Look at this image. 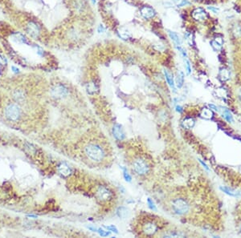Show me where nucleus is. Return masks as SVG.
I'll use <instances>...</instances> for the list:
<instances>
[{
  "label": "nucleus",
  "mask_w": 241,
  "mask_h": 238,
  "mask_svg": "<svg viewBox=\"0 0 241 238\" xmlns=\"http://www.w3.org/2000/svg\"><path fill=\"white\" fill-rule=\"evenodd\" d=\"M85 154L89 159L94 162H101L105 157V151L97 143H89L84 148Z\"/></svg>",
  "instance_id": "obj_1"
},
{
  "label": "nucleus",
  "mask_w": 241,
  "mask_h": 238,
  "mask_svg": "<svg viewBox=\"0 0 241 238\" xmlns=\"http://www.w3.org/2000/svg\"><path fill=\"white\" fill-rule=\"evenodd\" d=\"M22 116V111L20 106L16 104H10L5 108V116L11 122H17Z\"/></svg>",
  "instance_id": "obj_2"
},
{
  "label": "nucleus",
  "mask_w": 241,
  "mask_h": 238,
  "mask_svg": "<svg viewBox=\"0 0 241 238\" xmlns=\"http://www.w3.org/2000/svg\"><path fill=\"white\" fill-rule=\"evenodd\" d=\"M174 211L179 215H184L189 211V205L183 199H176L172 202Z\"/></svg>",
  "instance_id": "obj_3"
},
{
  "label": "nucleus",
  "mask_w": 241,
  "mask_h": 238,
  "mask_svg": "<svg viewBox=\"0 0 241 238\" xmlns=\"http://www.w3.org/2000/svg\"><path fill=\"white\" fill-rule=\"evenodd\" d=\"M134 169L138 175H146L149 172V166L143 159H137L134 162Z\"/></svg>",
  "instance_id": "obj_4"
},
{
  "label": "nucleus",
  "mask_w": 241,
  "mask_h": 238,
  "mask_svg": "<svg viewBox=\"0 0 241 238\" xmlns=\"http://www.w3.org/2000/svg\"><path fill=\"white\" fill-rule=\"evenodd\" d=\"M51 94L56 99H63L68 95V89L64 85H56L51 91Z\"/></svg>",
  "instance_id": "obj_5"
},
{
  "label": "nucleus",
  "mask_w": 241,
  "mask_h": 238,
  "mask_svg": "<svg viewBox=\"0 0 241 238\" xmlns=\"http://www.w3.org/2000/svg\"><path fill=\"white\" fill-rule=\"evenodd\" d=\"M26 31H27V34L33 39H37L39 38V35H40V28H39V25L33 21H31L27 24V27H26Z\"/></svg>",
  "instance_id": "obj_6"
},
{
  "label": "nucleus",
  "mask_w": 241,
  "mask_h": 238,
  "mask_svg": "<svg viewBox=\"0 0 241 238\" xmlns=\"http://www.w3.org/2000/svg\"><path fill=\"white\" fill-rule=\"evenodd\" d=\"M97 196L101 201H108L112 198L113 194L107 188H105L104 186H101L97 190Z\"/></svg>",
  "instance_id": "obj_7"
},
{
  "label": "nucleus",
  "mask_w": 241,
  "mask_h": 238,
  "mask_svg": "<svg viewBox=\"0 0 241 238\" xmlns=\"http://www.w3.org/2000/svg\"><path fill=\"white\" fill-rule=\"evenodd\" d=\"M157 230V226L153 221H147L142 226V232L147 236L154 235Z\"/></svg>",
  "instance_id": "obj_8"
},
{
  "label": "nucleus",
  "mask_w": 241,
  "mask_h": 238,
  "mask_svg": "<svg viewBox=\"0 0 241 238\" xmlns=\"http://www.w3.org/2000/svg\"><path fill=\"white\" fill-rule=\"evenodd\" d=\"M192 17L197 21H204L207 18V14L202 8H196L192 12Z\"/></svg>",
  "instance_id": "obj_9"
},
{
  "label": "nucleus",
  "mask_w": 241,
  "mask_h": 238,
  "mask_svg": "<svg viewBox=\"0 0 241 238\" xmlns=\"http://www.w3.org/2000/svg\"><path fill=\"white\" fill-rule=\"evenodd\" d=\"M11 40L16 43H20V44H27L29 45L30 43L28 39L25 37V35H23L20 32H16L11 35Z\"/></svg>",
  "instance_id": "obj_10"
},
{
  "label": "nucleus",
  "mask_w": 241,
  "mask_h": 238,
  "mask_svg": "<svg viewBox=\"0 0 241 238\" xmlns=\"http://www.w3.org/2000/svg\"><path fill=\"white\" fill-rule=\"evenodd\" d=\"M113 133L115 138L117 139H123L125 138V132L120 124H115L113 128Z\"/></svg>",
  "instance_id": "obj_11"
},
{
  "label": "nucleus",
  "mask_w": 241,
  "mask_h": 238,
  "mask_svg": "<svg viewBox=\"0 0 241 238\" xmlns=\"http://www.w3.org/2000/svg\"><path fill=\"white\" fill-rule=\"evenodd\" d=\"M140 12L142 17L146 19V20L151 19V18H153L155 15V11H154V9L151 7H142V9H141Z\"/></svg>",
  "instance_id": "obj_12"
},
{
  "label": "nucleus",
  "mask_w": 241,
  "mask_h": 238,
  "mask_svg": "<svg viewBox=\"0 0 241 238\" xmlns=\"http://www.w3.org/2000/svg\"><path fill=\"white\" fill-rule=\"evenodd\" d=\"M58 171L63 176H68L72 172V169L66 163H61L58 166Z\"/></svg>",
  "instance_id": "obj_13"
},
{
  "label": "nucleus",
  "mask_w": 241,
  "mask_h": 238,
  "mask_svg": "<svg viewBox=\"0 0 241 238\" xmlns=\"http://www.w3.org/2000/svg\"><path fill=\"white\" fill-rule=\"evenodd\" d=\"M220 189L228 195L235 196V197H241V190H235L229 187H220Z\"/></svg>",
  "instance_id": "obj_14"
},
{
  "label": "nucleus",
  "mask_w": 241,
  "mask_h": 238,
  "mask_svg": "<svg viewBox=\"0 0 241 238\" xmlns=\"http://www.w3.org/2000/svg\"><path fill=\"white\" fill-rule=\"evenodd\" d=\"M13 98L18 103L24 102L25 99V94L23 90L18 89L13 92Z\"/></svg>",
  "instance_id": "obj_15"
},
{
  "label": "nucleus",
  "mask_w": 241,
  "mask_h": 238,
  "mask_svg": "<svg viewBox=\"0 0 241 238\" xmlns=\"http://www.w3.org/2000/svg\"><path fill=\"white\" fill-rule=\"evenodd\" d=\"M220 108H221L220 109V112H221L222 116H223V117H224L228 122L229 123L232 122V121H233V117H232V116H231L230 111L228 110V109L225 108H223V107H221Z\"/></svg>",
  "instance_id": "obj_16"
},
{
  "label": "nucleus",
  "mask_w": 241,
  "mask_h": 238,
  "mask_svg": "<svg viewBox=\"0 0 241 238\" xmlns=\"http://www.w3.org/2000/svg\"><path fill=\"white\" fill-rule=\"evenodd\" d=\"M117 213V216L121 219H125L130 216V211H129V209L125 207L118 208Z\"/></svg>",
  "instance_id": "obj_17"
},
{
  "label": "nucleus",
  "mask_w": 241,
  "mask_h": 238,
  "mask_svg": "<svg viewBox=\"0 0 241 238\" xmlns=\"http://www.w3.org/2000/svg\"><path fill=\"white\" fill-rule=\"evenodd\" d=\"M164 74H165L166 79V81H167V83H169L170 87L175 90V82H174V79H173V76H172V74H171V72H168L167 70H166V69H164Z\"/></svg>",
  "instance_id": "obj_18"
},
{
  "label": "nucleus",
  "mask_w": 241,
  "mask_h": 238,
  "mask_svg": "<svg viewBox=\"0 0 241 238\" xmlns=\"http://www.w3.org/2000/svg\"><path fill=\"white\" fill-rule=\"evenodd\" d=\"M183 82H184V74L183 72L179 71L176 76V84H177L178 87H182L183 85Z\"/></svg>",
  "instance_id": "obj_19"
},
{
  "label": "nucleus",
  "mask_w": 241,
  "mask_h": 238,
  "mask_svg": "<svg viewBox=\"0 0 241 238\" xmlns=\"http://www.w3.org/2000/svg\"><path fill=\"white\" fill-rule=\"evenodd\" d=\"M219 76H220V79L222 81H227L230 78V72L228 69L223 68V69L220 70Z\"/></svg>",
  "instance_id": "obj_20"
},
{
  "label": "nucleus",
  "mask_w": 241,
  "mask_h": 238,
  "mask_svg": "<svg viewBox=\"0 0 241 238\" xmlns=\"http://www.w3.org/2000/svg\"><path fill=\"white\" fill-rule=\"evenodd\" d=\"M201 117L206 119V120H211L213 117V112L210 108H203L201 112Z\"/></svg>",
  "instance_id": "obj_21"
},
{
  "label": "nucleus",
  "mask_w": 241,
  "mask_h": 238,
  "mask_svg": "<svg viewBox=\"0 0 241 238\" xmlns=\"http://www.w3.org/2000/svg\"><path fill=\"white\" fill-rule=\"evenodd\" d=\"M194 124H195V122H194V119L192 118H186L184 119L183 121V127L187 128V129H191V128H192L194 126Z\"/></svg>",
  "instance_id": "obj_22"
},
{
  "label": "nucleus",
  "mask_w": 241,
  "mask_h": 238,
  "mask_svg": "<svg viewBox=\"0 0 241 238\" xmlns=\"http://www.w3.org/2000/svg\"><path fill=\"white\" fill-rule=\"evenodd\" d=\"M168 34H169V36L170 38H171L172 40L175 42V43L177 45H181V43H182V41H181L180 38H179V35H177V34L175 33V32H174V31H168Z\"/></svg>",
  "instance_id": "obj_23"
},
{
  "label": "nucleus",
  "mask_w": 241,
  "mask_h": 238,
  "mask_svg": "<svg viewBox=\"0 0 241 238\" xmlns=\"http://www.w3.org/2000/svg\"><path fill=\"white\" fill-rule=\"evenodd\" d=\"M87 90L89 93H90V94H93V93H95L96 91L98 90V87H97V84H96L95 83L92 82V83H89L87 85Z\"/></svg>",
  "instance_id": "obj_24"
},
{
  "label": "nucleus",
  "mask_w": 241,
  "mask_h": 238,
  "mask_svg": "<svg viewBox=\"0 0 241 238\" xmlns=\"http://www.w3.org/2000/svg\"><path fill=\"white\" fill-rule=\"evenodd\" d=\"M235 37H240L241 36V26L239 24H235L232 29Z\"/></svg>",
  "instance_id": "obj_25"
},
{
  "label": "nucleus",
  "mask_w": 241,
  "mask_h": 238,
  "mask_svg": "<svg viewBox=\"0 0 241 238\" xmlns=\"http://www.w3.org/2000/svg\"><path fill=\"white\" fill-rule=\"evenodd\" d=\"M211 46L216 51L220 50L222 47V44H220V43H218L217 41H216V40H212L211 42Z\"/></svg>",
  "instance_id": "obj_26"
},
{
  "label": "nucleus",
  "mask_w": 241,
  "mask_h": 238,
  "mask_svg": "<svg viewBox=\"0 0 241 238\" xmlns=\"http://www.w3.org/2000/svg\"><path fill=\"white\" fill-rule=\"evenodd\" d=\"M119 35H120V36L121 37V38H123V39H128L129 37L130 36V33H129L127 31H125H125H123V30L119 31Z\"/></svg>",
  "instance_id": "obj_27"
},
{
  "label": "nucleus",
  "mask_w": 241,
  "mask_h": 238,
  "mask_svg": "<svg viewBox=\"0 0 241 238\" xmlns=\"http://www.w3.org/2000/svg\"><path fill=\"white\" fill-rule=\"evenodd\" d=\"M147 203H148V205H149V207H150L152 210H154V211L157 210L155 205H154V203L153 202V201H152L150 198H148L147 199Z\"/></svg>",
  "instance_id": "obj_28"
},
{
  "label": "nucleus",
  "mask_w": 241,
  "mask_h": 238,
  "mask_svg": "<svg viewBox=\"0 0 241 238\" xmlns=\"http://www.w3.org/2000/svg\"><path fill=\"white\" fill-rule=\"evenodd\" d=\"M123 170H124V177H125V180H126V181L130 182L131 180H132L131 176H130V174L128 173V172H127L126 169H123Z\"/></svg>",
  "instance_id": "obj_29"
},
{
  "label": "nucleus",
  "mask_w": 241,
  "mask_h": 238,
  "mask_svg": "<svg viewBox=\"0 0 241 238\" xmlns=\"http://www.w3.org/2000/svg\"><path fill=\"white\" fill-rule=\"evenodd\" d=\"M186 69H187V73L190 74L191 72V64H190V62H189L188 60H186Z\"/></svg>",
  "instance_id": "obj_30"
},
{
  "label": "nucleus",
  "mask_w": 241,
  "mask_h": 238,
  "mask_svg": "<svg viewBox=\"0 0 241 238\" xmlns=\"http://www.w3.org/2000/svg\"><path fill=\"white\" fill-rule=\"evenodd\" d=\"M97 232H99V234L101 235V236H108V235H109V232H105V230H103V229H101V228H99Z\"/></svg>",
  "instance_id": "obj_31"
},
{
  "label": "nucleus",
  "mask_w": 241,
  "mask_h": 238,
  "mask_svg": "<svg viewBox=\"0 0 241 238\" xmlns=\"http://www.w3.org/2000/svg\"><path fill=\"white\" fill-rule=\"evenodd\" d=\"M190 4V2L187 1V0H183L182 2H180V3L178 5V7H184V6H187V5H189Z\"/></svg>",
  "instance_id": "obj_32"
},
{
  "label": "nucleus",
  "mask_w": 241,
  "mask_h": 238,
  "mask_svg": "<svg viewBox=\"0 0 241 238\" xmlns=\"http://www.w3.org/2000/svg\"><path fill=\"white\" fill-rule=\"evenodd\" d=\"M106 228H107V229H109V230L112 231V232H116V233H118V231H117V229L116 228V227L113 226V225H112V226H106Z\"/></svg>",
  "instance_id": "obj_33"
},
{
  "label": "nucleus",
  "mask_w": 241,
  "mask_h": 238,
  "mask_svg": "<svg viewBox=\"0 0 241 238\" xmlns=\"http://www.w3.org/2000/svg\"><path fill=\"white\" fill-rule=\"evenodd\" d=\"M208 107H209V108H210L211 110H214L216 111V112H218V111H219L217 107L214 104H208Z\"/></svg>",
  "instance_id": "obj_34"
},
{
  "label": "nucleus",
  "mask_w": 241,
  "mask_h": 238,
  "mask_svg": "<svg viewBox=\"0 0 241 238\" xmlns=\"http://www.w3.org/2000/svg\"><path fill=\"white\" fill-rule=\"evenodd\" d=\"M36 48H37V53H38L39 55H43V49L40 48V47H39V46H36Z\"/></svg>",
  "instance_id": "obj_35"
},
{
  "label": "nucleus",
  "mask_w": 241,
  "mask_h": 238,
  "mask_svg": "<svg viewBox=\"0 0 241 238\" xmlns=\"http://www.w3.org/2000/svg\"><path fill=\"white\" fill-rule=\"evenodd\" d=\"M0 63H2V64H7L6 58H5L4 56H2V55H0Z\"/></svg>",
  "instance_id": "obj_36"
},
{
  "label": "nucleus",
  "mask_w": 241,
  "mask_h": 238,
  "mask_svg": "<svg viewBox=\"0 0 241 238\" xmlns=\"http://www.w3.org/2000/svg\"><path fill=\"white\" fill-rule=\"evenodd\" d=\"M97 31H98V32H99V33H103L104 31H105V29H104L103 26L100 25L99 27H98V30H97Z\"/></svg>",
  "instance_id": "obj_37"
},
{
  "label": "nucleus",
  "mask_w": 241,
  "mask_h": 238,
  "mask_svg": "<svg viewBox=\"0 0 241 238\" xmlns=\"http://www.w3.org/2000/svg\"><path fill=\"white\" fill-rule=\"evenodd\" d=\"M12 70H13V72H15V73H18L19 72V69H18L17 68H16V67H12Z\"/></svg>",
  "instance_id": "obj_38"
},
{
  "label": "nucleus",
  "mask_w": 241,
  "mask_h": 238,
  "mask_svg": "<svg viewBox=\"0 0 241 238\" xmlns=\"http://www.w3.org/2000/svg\"><path fill=\"white\" fill-rule=\"evenodd\" d=\"M176 111L179 112H183V109H182V108H181L180 106H177V108H176Z\"/></svg>",
  "instance_id": "obj_39"
},
{
  "label": "nucleus",
  "mask_w": 241,
  "mask_h": 238,
  "mask_svg": "<svg viewBox=\"0 0 241 238\" xmlns=\"http://www.w3.org/2000/svg\"><path fill=\"white\" fill-rule=\"evenodd\" d=\"M200 163H201V164H202V165H203V167H204V168H205V169H207V170H209V168H208V167H207V165L206 164H204V163L202 162V161H200Z\"/></svg>",
  "instance_id": "obj_40"
},
{
  "label": "nucleus",
  "mask_w": 241,
  "mask_h": 238,
  "mask_svg": "<svg viewBox=\"0 0 241 238\" xmlns=\"http://www.w3.org/2000/svg\"><path fill=\"white\" fill-rule=\"evenodd\" d=\"M238 98H239V100L241 101V87H240V88H239V92H238Z\"/></svg>",
  "instance_id": "obj_41"
},
{
  "label": "nucleus",
  "mask_w": 241,
  "mask_h": 238,
  "mask_svg": "<svg viewBox=\"0 0 241 238\" xmlns=\"http://www.w3.org/2000/svg\"><path fill=\"white\" fill-rule=\"evenodd\" d=\"M208 8H209V10L213 11H214V12H217L218 11L217 9H215V8H213V7H208Z\"/></svg>",
  "instance_id": "obj_42"
},
{
  "label": "nucleus",
  "mask_w": 241,
  "mask_h": 238,
  "mask_svg": "<svg viewBox=\"0 0 241 238\" xmlns=\"http://www.w3.org/2000/svg\"><path fill=\"white\" fill-rule=\"evenodd\" d=\"M92 2H93V3H96V0H92Z\"/></svg>",
  "instance_id": "obj_43"
},
{
  "label": "nucleus",
  "mask_w": 241,
  "mask_h": 238,
  "mask_svg": "<svg viewBox=\"0 0 241 238\" xmlns=\"http://www.w3.org/2000/svg\"><path fill=\"white\" fill-rule=\"evenodd\" d=\"M0 75H1V69H0Z\"/></svg>",
  "instance_id": "obj_44"
},
{
  "label": "nucleus",
  "mask_w": 241,
  "mask_h": 238,
  "mask_svg": "<svg viewBox=\"0 0 241 238\" xmlns=\"http://www.w3.org/2000/svg\"><path fill=\"white\" fill-rule=\"evenodd\" d=\"M240 232H241V225H240Z\"/></svg>",
  "instance_id": "obj_45"
},
{
  "label": "nucleus",
  "mask_w": 241,
  "mask_h": 238,
  "mask_svg": "<svg viewBox=\"0 0 241 238\" xmlns=\"http://www.w3.org/2000/svg\"><path fill=\"white\" fill-rule=\"evenodd\" d=\"M175 1H179V0H175Z\"/></svg>",
  "instance_id": "obj_46"
}]
</instances>
